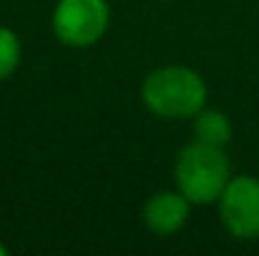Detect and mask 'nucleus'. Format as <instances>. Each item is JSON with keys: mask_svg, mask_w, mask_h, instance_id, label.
<instances>
[{"mask_svg": "<svg viewBox=\"0 0 259 256\" xmlns=\"http://www.w3.org/2000/svg\"><path fill=\"white\" fill-rule=\"evenodd\" d=\"M174 178L176 188L189 198V203H214L219 201L222 191L232 178L229 159L222 148L194 141L186 148H181Z\"/></svg>", "mask_w": 259, "mask_h": 256, "instance_id": "2", "label": "nucleus"}, {"mask_svg": "<svg viewBox=\"0 0 259 256\" xmlns=\"http://www.w3.org/2000/svg\"><path fill=\"white\" fill-rule=\"evenodd\" d=\"M5 254H8V249H5V246L0 244V256H5Z\"/></svg>", "mask_w": 259, "mask_h": 256, "instance_id": "8", "label": "nucleus"}, {"mask_svg": "<svg viewBox=\"0 0 259 256\" xmlns=\"http://www.w3.org/2000/svg\"><path fill=\"white\" fill-rule=\"evenodd\" d=\"M189 219V198L181 191H159L144 206V224L159 236L179 231Z\"/></svg>", "mask_w": 259, "mask_h": 256, "instance_id": "5", "label": "nucleus"}, {"mask_svg": "<svg viewBox=\"0 0 259 256\" xmlns=\"http://www.w3.org/2000/svg\"><path fill=\"white\" fill-rule=\"evenodd\" d=\"M108 28L106 0H58L53 10V33L61 43L86 48L103 38Z\"/></svg>", "mask_w": 259, "mask_h": 256, "instance_id": "3", "label": "nucleus"}, {"mask_svg": "<svg viewBox=\"0 0 259 256\" xmlns=\"http://www.w3.org/2000/svg\"><path fill=\"white\" fill-rule=\"evenodd\" d=\"M20 66V40L10 28H0V81L10 78Z\"/></svg>", "mask_w": 259, "mask_h": 256, "instance_id": "7", "label": "nucleus"}, {"mask_svg": "<svg viewBox=\"0 0 259 256\" xmlns=\"http://www.w3.org/2000/svg\"><path fill=\"white\" fill-rule=\"evenodd\" d=\"M194 133H196V141H201L206 146L224 148L232 141V123H229V118L222 111L201 108L194 116Z\"/></svg>", "mask_w": 259, "mask_h": 256, "instance_id": "6", "label": "nucleus"}, {"mask_svg": "<svg viewBox=\"0 0 259 256\" xmlns=\"http://www.w3.org/2000/svg\"><path fill=\"white\" fill-rule=\"evenodd\" d=\"M219 216L234 239H259V178L234 176L219 196Z\"/></svg>", "mask_w": 259, "mask_h": 256, "instance_id": "4", "label": "nucleus"}, {"mask_svg": "<svg viewBox=\"0 0 259 256\" xmlns=\"http://www.w3.org/2000/svg\"><path fill=\"white\" fill-rule=\"evenodd\" d=\"M141 98L146 108L161 118H191L206 103V83L191 68L166 66L146 76Z\"/></svg>", "mask_w": 259, "mask_h": 256, "instance_id": "1", "label": "nucleus"}]
</instances>
